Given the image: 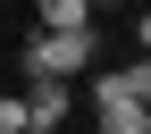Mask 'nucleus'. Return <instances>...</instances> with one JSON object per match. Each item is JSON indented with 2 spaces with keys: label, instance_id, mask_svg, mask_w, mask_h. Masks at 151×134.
Wrapping results in <instances>:
<instances>
[{
  "label": "nucleus",
  "instance_id": "39448f33",
  "mask_svg": "<svg viewBox=\"0 0 151 134\" xmlns=\"http://www.w3.org/2000/svg\"><path fill=\"white\" fill-rule=\"evenodd\" d=\"M101 75L126 92V101H143V109H151V50H143V59H126V67H101Z\"/></svg>",
  "mask_w": 151,
  "mask_h": 134
},
{
  "label": "nucleus",
  "instance_id": "7ed1b4c3",
  "mask_svg": "<svg viewBox=\"0 0 151 134\" xmlns=\"http://www.w3.org/2000/svg\"><path fill=\"white\" fill-rule=\"evenodd\" d=\"M92 134H151V109L126 101L109 75H92Z\"/></svg>",
  "mask_w": 151,
  "mask_h": 134
},
{
  "label": "nucleus",
  "instance_id": "20e7f679",
  "mask_svg": "<svg viewBox=\"0 0 151 134\" xmlns=\"http://www.w3.org/2000/svg\"><path fill=\"white\" fill-rule=\"evenodd\" d=\"M42 25L50 34H92V0H42Z\"/></svg>",
  "mask_w": 151,
  "mask_h": 134
},
{
  "label": "nucleus",
  "instance_id": "423d86ee",
  "mask_svg": "<svg viewBox=\"0 0 151 134\" xmlns=\"http://www.w3.org/2000/svg\"><path fill=\"white\" fill-rule=\"evenodd\" d=\"M0 134H25V101L17 92H0Z\"/></svg>",
  "mask_w": 151,
  "mask_h": 134
},
{
  "label": "nucleus",
  "instance_id": "1a4fd4ad",
  "mask_svg": "<svg viewBox=\"0 0 151 134\" xmlns=\"http://www.w3.org/2000/svg\"><path fill=\"white\" fill-rule=\"evenodd\" d=\"M59 134H67V126H59Z\"/></svg>",
  "mask_w": 151,
  "mask_h": 134
},
{
  "label": "nucleus",
  "instance_id": "6e6552de",
  "mask_svg": "<svg viewBox=\"0 0 151 134\" xmlns=\"http://www.w3.org/2000/svg\"><path fill=\"white\" fill-rule=\"evenodd\" d=\"M92 9H126V0H92Z\"/></svg>",
  "mask_w": 151,
  "mask_h": 134
},
{
  "label": "nucleus",
  "instance_id": "0eeeda50",
  "mask_svg": "<svg viewBox=\"0 0 151 134\" xmlns=\"http://www.w3.org/2000/svg\"><path fill=\"white\" fill-rule=\"evenodd\" d=\"M134 42H143V50H151V9H143V17H134Z\"/></svg>",
  "mask_w": 151,
  "mask_h": 134
},
{
  "label": "nucleus",
  "instance_id": "f03ea898",
  "mask_svg": "<svg viewBox=\"0 0 151 134\" xmlns=\"http://www.w3.org/2000/svg\"><path fill=\"white\" fill-rule=\"evenodd\" d=\"M25 134H59L67 118H76V84H59V75H25Z\"/></svg>",
  "mask_w": 151,
  "mask_h": 134
},
{
  "label": "nucleus",
  "instance_id": "f257e3e1",
  "mask_svg": "<svg viewBox=\"0 0 151 134\" xmlns=\"http://www.w3.org/2000/svg\"><path fill=\"white\" fill-rule=\"evenodd\" d=\"M92 59H101V34H25V50H17V67L25 75H59V84H76Z\"/></svg>",
  "mask_w": 151,
  "mask_h": 134
}]
</instances>
